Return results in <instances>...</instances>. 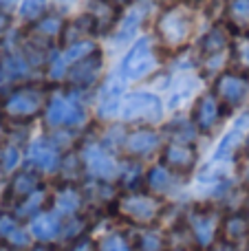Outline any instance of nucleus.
<instances>
[{"label": "nucleus", "instance_id": "1", "mask_svg": "<svg viewBox=\"0 0 249 251\" xmlns=\"http://www.w3.org/2000/svg\"><path fill=\"white\" fill-rule=\"evenodd\" d=\"M203 16L205 13L199 7L185 2V0H176L154 13L150 33L154 35L157 44L168 57L181 55V53H188L194 49V42L205 26Z\"/></svg>", "mask_w": 249, "mask_h": 251}, {"label": "nucleus", "instance_id": "2", "mask_svg": "<svg viewBox=\"0 0 249 251\" xmlns=\"http://www.w3.org/2000/svg\"><path fill=\"white\" fill-rule=\"evenodd\" d=\"M95 126L93 119V93L73 91L66 86H51L47 108L40 119V130H71L88 132Z\"/></svg>", "mask_w": 249, "mask_h": 251}, {"label": "nucleus", "instance_id": "3", "mask_svg": "<svg viewBox=\"0 0 249 251\" xmlns=\"http://www.w3.org/2000/svg\"><path fill=\"white\" fill-rule=\"evenodd\" d=\"M234 49H236V35L219 18L207 20L192 49L199 75L210 84L219 73L234 66Z\"/></svg>", "mask_w": 249, "mask_h": 251}, {"label": "nucleus", "instance_id": "4", "mask_svg": "<svg viewBox=\"0 0 249 251\" xmlns=\"http://www.w3.org/2000/svg\"><path fill=\"white\" fill-rule=\"evenodd\" d=\"M168 55L161 51L154 35L146 31L128 49L117 55L115 69L124 75L130 86H150L152 79L166 69Z\"/></svg>", "mask_w": 249, "mask_h": 251}, {"label": "nucleus", "instance_id": "5", "mask_svg": "<svg viewBox=\"0 0 249 251\" xmlns=\"http://www.w3.org/2000/svg\"><path fill=\"white\" fill-rule=\"evenodd\" d=\"M49 93H51V86L44 79H33V82L13 86L0 100V108H2L9 126L40 128V119L47 108Z\"/></svg>", "mask_w": 249, "mask_h": 251}, {"label": "nucleus", "instance_id": "6", "mask_svg": "<svg viewBox=\"0 0 249 251\" xmlns=\"http://www.w3.org/2000/svg\"><path fill=\"white\" fill-rule=\"evenodd\" d=\"M75 150H77L79 161H82L86 181L117 185L119 168H122V156L100 141V137H97V132H95V126L84 134L82 141L77 143Z\"/></svg>", "mask_w": 249, "mask_h": 251}, {"label": "nucleus", "instance_id": "7", "mask_svg": "<svg viewBox=\"0 0 249 251\" xmlns=\"http://www.w3.org/2000/svg\"><path fill=\"white\" fill-rule=\"evenodd\" d=\"M168 119L166 100L150 86H132L126 93L119 113V122L126 126H157L161 128Z\"/></svg>", "mask_w": 249, "mask_h": 251}, {"label": "nucleus", "instance_id": "8", "mask_svg": "<svg viewBox=\"0 0 249 251\" xmlns=\"http://www.w3.org/2000/svg\"><path fill=\"white\" fill-rule=\"evenodd\" d=\"M115 212L124 223H128L135 229L157 227L166 212V201L150 194L148 190L119 192L115 201Z\"/></svg>", "mask_w": 249, "mask_h": 251}, {"label": "nucleus", "instance_id": "9", "mask_svg": "<svg viewBox=\"0 0 249 251\" xmlns=\"http://www.w3.org/2000/svg\"><path fill=\"white\" fill-rule=\"evenodd\" d=\"M185 231H188L190 243L197 251L212 249L221 240V227H223V212L219 205L201 201V203L188 207L183 214Z\"/></svg>", "mask_w": 249, "mask_h": 251}, {"label": "nucleus", "instance_id": "10", "mask_svg": "<svg viewBox=\"0 0 249 251\" xmlns=\"http://www.w3.org/2000/svg\"><path fill=\"white\" fill-rule=\"evenodd\" d=\"M130 84L124 79V75L110 66L106 77L100 82V86L93 93V119L95 126H104L110 122H119V113H122V104L126 93L130 91Z\"/></svg>", "mask_w": 249, "mask_h": 251}, {"label": "nucleus", "instance_id": "11", "mask_svg": "<svg viewBox=\"0 0 249 251\" xmlns=\"http://www.w3.org/2000/svg\"><path fill=\"white\" fill-rule=\"evenodd\" d=\"M188 115H190V119H192V124L197 126L203 141H214L225 130V126L229 124V119L234 117V115L221 104L219 97L212 93L210 86H205L199 93V97L192 101V106H190Z\"/></svg>", "mask_w": 249, "mask_h": 251}, {"label": "nucleus", "instance_id": "12", "mask_svg": "<svg viewBox=\"0 0 249 251\" xmlns=\"http://www.w3.org/2000/svg\"><path fill=\"white\" fill-rule=\"evenodd\" d=\"M154 13H157V9L150 7L144 0H137V2H132L128 9H124L117 29H115V33L108 38V42L104 44L106 51L119 55V53L130 47L137 38H141L146 31H150Z\"/></svg>", "mask_w": 249, "mask_h": 251}, {"label": "nucleus", "instance_id": "13", "mask_svg": "<svg viewBox=\"0 0 249 251\" xmlns=\"http://www.w3.org/2000/svg\"><path fill=\"white\" fill-rule=\"evenodd\" d=\"M249 139V113L241 110L236 113L229 124L225 126V130L212 141V150L207 159L221 161V163H238L245 154Z\"/></svg>", "mask_w": 249, "mask_h": 251}, {"label": "nucleus", "instance_id": "14", "mask_svg": "<svg viewBox=\"0 0 249 251\" xmlns=\"http://www.w3.org/2000/svg\"><path fill=\"white\" fill-rule=\"evenodd\" d=\"M110 66H113L110 64V53L106 51V47H100L93 53H88L86 57H82V60L69 66L64 86L82 93H95V88L106 77Z\"/></svg>", "mask_w": 249, "mask_h": 251}, {"label": "nucleus", "instance_id": "15", "mask_svg": "<svg viewBox=\"0 0 249 251\" xmlns=\"http://www.w3.org/2000/svg\"><path fill=\"white\" fill-rule=\"evenodd\" d=\"M64 154L66 152L53 141L51 134L38 130L25 146V165L42 174L47 181H55Z\"/></svg>", "mask_w": 249, "mask_h": 251}, {"label": "nucleus", "instance_id": "16", "mask_svg": "<svg viewBox=\"0 0 249 251\" xmlns=\"http://www.w3.org/2000/svg\"><path fill=\"white\" fill-rule=\"evenodd\" d=\"M207 86L212 88L221 104L229 110L232 115L241 113L247 108L249 100V69L243 66H229L223 73H219Z\"/></svg>", "mask_w": 249, "mask_h": 251}, {"label": "nucleus", "instance_id": "17", "mask_svg": "<svg viewBox=\"0 0 249 251\" xmlns=\"http://www.w3.org/2000/svg\"><path fill=\"white\" fill-rule=\"evenodd\" d=\"M163 143H166V137H163L161 128H157V126H128L122 156L124 159H137L144 161V163H152L161 154Z\"/></svg>", "mask_w": 249, "mask_h": 251}, {"label": "nucleus", "instance_id": "18", "mask_svg": "<svg viewBox=\"0 0 249 251\" xmlns=\"http://www.w3.org/2000/svg\"><path fill=\"white\" fill-rule=\"evenodd\" d=\"M159 161L163 165L176 172L183 178H192L197 170L201 168V146L199 143H176V141H166L163 150L159 154Z\"/></svg>", "mask_w": 249, "mask_h": 251}, {"label": "nucleus", "instance_id": "19", "mask_svg": "<svg viewBox=\"0 0 249 251\" xmlns=\"http://www.w3.org/2000/svg\"><path fill=\"white\" fill-rule=\"evenodd\" d=\"M82 11L91 18L97 40H101L106 44L110 35L115 33V29H117L124 9L117 7L115 2H110V0H84Z\"/></svg>", "mask_w": 249, "mask_h": 251}, {"label": "nucleus", "instance_id": "20", "mask_svg": "<svg viewBox=\"0 0 249 251\" xmlns=\"http://www.w3.org/2000/svg\"><path fill=\"white\" fill-rule=\"evenodd\" d=\"M185 181L188 178L179 176L176 172H172L168 165H163L161 161H152L148 163V170H146V185L144 190H148L150 194L159 196V199L168 201L179 196V192L185 187Z\"/></svg>", "mask_w": 249, "mask_h": 251}, {"label": "nucleus", "instance_id": "21", "mask_svg": "<svg viewBox=\"0 0 249 251\" xmlns=\"http://www.w3.org/2000/svg\"><path fill=\"white\" fill-rule=\"evenodd\" d=\"M88 205V196L84 185L77 183H55L51 187V209L57 212L62 218H75L82 216Z\"/></svg>", "mask_w": 249, "mask_h": 251}, {"label": "nucleus", "instance_id": "22", "mask_svg": "<svg viewBox=\"0 0 249 251\" xmlns=\"http://www.w3.org/2000/svg\"><path fill=\"white\" fill-rule=\"evenodd\" d=\"M69 16L71 13H64L53 7L51 11H47L40 20H35L33 25H29V26H22V29H25V33L29 35V38L38 40V42L47 44V47H60L62 35H64V29H66V22H69Z\"/></svg>", "mask_w": 249, "mask_h": 251}, {"label": "nucleus", "instance_id": "23", "mask_svg": "<svg viewBox=\"0 0 249 251\" xmlns=\"http://www.w3.org/2000/svg\"><path fill=\"white\" fill-rule=\"evenodd\" d=\"M26 229H29L35 245L53 247V245H60V240H62L64 218L49 207V209H44V212H40L38 216L31 218V221L26 223Z\"/></svg>", "mask_w": 249, "mask_h": 251}, {"label": "nucleus", "instance_id": "24", "mask_svg": "<svg viewBox=\"0 0 249 251\" xmlns=\"http://www.w3.org/2000/svg\"><path fill=\"white\" fill-rule=\"evenodd\" d=\"M219 20L236 38H249V0H221Z\"/></svg>", "mask_w": 249, "mask_h": 251}, {"label": "nucleus", "instance_id": "25", "mask_svg": "<svg viewBox=\"0 0 249 251\" xmlns=\"http://www.w3.org/2000/svg\"><path fill=\"white\" fill-rule=\"evenodd\" d=\"M49 185V181L42 176V174H38L35 170L26 168V165H22L18 172H13L11 176H9V185H7V194L9 199L13 201V205L18 203V201L26 199L29 194H33V192H38L40 187Z\"/></svg>", "mask_w": 249, "mask_h": 251}, {"label": "nucleus", "instance_id": "26", "mask_svg": "<svg viewBox=\"0 0 249 251\" xmlns=\"http://www.w3.org/2000/svg\"><path fill=\"white\" fill-rule=\"evenodd\" d=\"M161 132L166 141H176V143H199L201 146V134H199L197 126L192 124L188 113H174L168 115V119L161 126Z\"/></svg>", "mask_w": 249, "mask_h": 251}, {"label": "nucleus", "instance_id": "27", "mask_svg": "<svg viewBox=\"0 0 249 251\" xmlns=\"http://www.w3.org/2000/svg\"><path fill=\"white\" fill-rule=\"evenodd\" d=\"M221 240L229 245L243 247L249 240V218L243 209H232L223 214V227H221Z\"/></svg>", "mask_w": 249, "mask_h": 251}, {"label": "nucleus", "instance_id": "28", "mask_svg": "<svg viewBox=\"0 0 249 251\" xmlns=\"http://www.w3.org/2000/svg\"><path fill=\"white\" fill-rule=\"evenodd\" d=\"M49 207H51V185H44V187H40L38 192L29 194L26 199L18 201L11 207V212L16 214L22 223H29L33 216H38L40 212H44V209H49Z\"/></svg>", "mask_w": 249, "mask_h": 251}, {"label": "nucleus", "instance_id": "29", "mask_svg": "<svg viewBox=\"0 0 249 251\" xmlns=\"http://www.w3.org/2000/svg\"><path fill=\"white\" fill-rule=\"evenodd\" d=\"M146 170H148V163H144V161L124 159L122 156V168H119V176H117V190L119 192L144 190Z\"/></svg>", "mask_w": 249, "mask_h": 251}, {"label": "nucleus", "instance_id": "30", "mask_svg": "<svg viewBox=\"0 0 249 251\" xmlns=\"http://www.w3.org/2000/svg\"><path fill=\"white\" fill-rule=\"evenodd\" d=\"M22 165H25V146L7 139V141L0 146V174L11 176Z\"/></svg>", "mask_w": 249, "mask_h": 251}, {"label": "nucleus", "instance_id": "31", "mask_svg": "<svg viewBox=\"0 0 249 251\" xmlns=\"http://www.w3.org/2000/svg\"><path fill=\"white\" fill-rule=\"evenodd\" d=\"M95 132L100 137V141L104 143L106 148H110L113 152H117L122 156V148L124 141H126V132H128V126L124 122H110L104 126H95Z\"/></svg>", "mask_w": 249, "mask_h": 251}, {"label": "nucleus", "instance_id": "32", "mask_svg": "<svg viewBox=\"0 0 249 251\" xmlns=\"http://www.w3.org/2000/svg\"><path fill=\"white\" fill-rule=\"evenodd\" d=\"M53 9V2L51 0H20L16 9V20H18V26H29L33 25L35 20L44 16L47 11Z\"/></svg>", "mask_w": 249, "mask_h": 251}, {"label": "nucleus", "instance_id": "33", "mask_svg": "<svg viewBox=\"0 0 249 251\" xmlns=\"http://www.w3.org/2000/svg\"><path fill=\"white\" fill-rule=\"evenodd\" d=\"M97 251H137L135 236L122 229H110L97 238Z\"/></svg>", "mask_w": 249, "mask_h": 251}, {"label": "nucleus", "instance_id": "34", "mask_svg": "<svg viewBox=\"0 0 249 251\" xmlns=\"http://www.w3.org/2000/svg\"><path fill=\"white\" fill-rule=\"evenodd\" d=\"M135 245H137V251H168V247H166V234H163L159 227L137 229Z\"/></svg>", "mask_w": 249, "mask_h": 251}, {"label": "nucleus", "instance_id": "35", "mask_svg": "<svg viewBox=\"0 0 249 251\" xmlns=\"http://www.w3.org/2000/svg\"><path fill=\"white\" fill-rule=\"evenodd\" d=\"M18 20H16V13L11 11H0V40H4L13 29H18Z\"/></svg>", "mask_w": 249, "mask_h": 251}, {"label": "nucleus", "instance_id": "36", "mask_svg": "<svg viewBox=\"0 0 249 251\" xmlns=\"http://www.w3.org/2000/svg\"><path fill=\"white\" fill-rule=\"evenodd\" d=\"M236 174H238V183L245 192H249V154L243 156L236 163Z\"/></svg>", "mask_w": 249, "mask_h": 251}, {"label": "nucleus", "instance_id": "37", "mask_svg": "<svg viewBox=\"0 0 249 251\" xmlns=\"http://www.w3.org/2000/svg\"><path fill=\"white\" fill-rule=\"evenodd\" d=\"M66 251H97V240H93L91 236H84V238L71 243Z\"/></svg>", "mask_w": 249, "mask_h": 251}, {"label": "nucleus", "instance_id": "38", "mask_svg": "<svg viewBox=\"0 0 249 251\" xmlns=\"http://www.w3.org/2000/svg\"><path fill=\"white\" fill-rule=\"evenodd\" d=\"M53 2V7L55 9H60V11H64V13H71L77 4H84V0H51Z\"/></svg>", "mask_w": 249, "mask_h": 251}, {"label": "nucleus", "instance_id": "39", "mask_svg": "<svg viewBox=\"0 0 249 251\" xmlns=\"http://www.w3.org/2000/svg\"><path fill=\"white\" fill-rule=\"evenodd\" d=\"M7 137H9V122H7V117H4L2 108H0V146L7 141Z\"/></svg>", "mask_w": 249, "mask_h": 251}, {"label": "nucleus", "instance_id": "40", "mask_svg": "<svg viewBox=\"0 0 249 251\" xmlns=\"http://www.w3.org/2000/svg\"><path fill=\"white\" fill-rule=\"evenodd\" d=\"M207 251H241V247H236V245H229V243H225V240H219L214 247L207 249Z\"/></svg>", "mask_w": 249, "mask_h": 251}, {"label": "nucleus", "instance_id": "41", "mask_svg": "<svg viewBox=\"0 0 249 251\" xmlns=\"http://www.w3.org/2000/svg\"><path fill=\"white\" fill-rule=\"evenodd\" d=\"M18 4H20V0H0V11L13 13V9H18Z\"/></svg>", "mask_w": 249, "mask_h": 251}, {"label": "nucleus", "instance_id": "42", "mask_svg": "<svg viewBox=\"0 0 249 251\" xmlns=\"http://www.w3.org/2000/svg\"><path fill=\"white\" fill-rule=\"evenodd\" d=\"M144 2H148L150 7H154L159 11V9H163V7H168V4H172V2H176V0H144Z\"/></svg>", "mask_w": 249, "mask_h": 251}, {"label": "nucleus", "instance_id": "43", "mask_svg": "<svg viewBox=\"0 0 249 251\" xmlns=\"http://www.w3.org/2000/svg\"><path fill=\"white\" fill-rule=\"evenodd\" d=\"M110 2H115L117 7H122V9H128L132 2H137V0H110Z\"/></svg>", "mask_w": 249, "mask_h": 251}, {"label": "nucleus", "instance_id": "44", "mask_svg": "<svg viewBox=\"0 0 249 251\" xmlns=\"http://www.w3.org/2000/svg\"><path fill=\"white\" fill-rule=\"evenodd\" d=\"M29 251H53L51 247H47V245H33Z\"/></svg>", "mask_w": 249, "mask_h": 251}, {"label": "nucleus", "instance_id": "45", "mask_svg": "<svg viewBox=\"0 0 249 251\" xmlns=\"http://www.w3.org/2000/svg\"><path fill=\"white\" fill-rule=\"evenodd\" d=\"M4 51H7V44H4V40H0V60H2Z\"/></svg>", "mask_w": 249, "mask_h": 251}, {"label": "nucleus", "instance_id": "46", "mask_svg": "<svg viewBox=\"0 0 249 251\" xmlns=\"http://www.w3.org/2000/svg\"><path fill=\"white\" fill-rule=\"evenodd\" d=\"M0 251H16V249H11V247H9V245H4L2 240H0Z\"/></svg>", "mask_w": 249, "mask_h": 251}, {"label": "nucleus", "instance_id": "47", "mask_svg": "<svg viewBox=\"0 0 249 251\" xmlns=\"http://www.w3.org/2000/svg\"><path fill=\"white\" fill-rule=\"evenodd\" d=\"M168 251H190L188 247H181V245H176V247H170Z\"/></svg>", "mask_w": 249, "mask_h": 251}, {"label": "nucleus", "instance_id": "48", "mask_svg": "<svg viewBox=\"0 0 249 251\" xmlns=\"http://www.w3.org/2000/svg\"><path fill=\"white\" fill-rule=\"evenodd\" d=\"M243 212H245L247 218H249V194H247V199H245V207H243Z\"/></svg>", "mask_w": 249, "mask_h": 251}, {"label": "nucleus", "instance_id": "49", "mask_svg": "<svg viewBox=\"0 0 249 251\" xmlns=\"http://www.w3.org/2000/svg\"><path fill=\"white\" fill-rule=\"evenodd\" d=\"M245 251H249V240H247V245H245Z\"/></svg>", "mask_w": 249, "mask_h": 251}, {"label": "nucleus", "instance_id": "50", "mask_svg": "<svg viewBox=\"0 0 249 251\" xmlns=\"http://www.w3.org/2000/svg\"><path fill=\"white\" fill-rule=\"evenodd\" d=\"M245 110H247V113H249V100H247V108H245Z\"/></svg>", "mask_w": 249, "mask_h": 251}]
</instances>
